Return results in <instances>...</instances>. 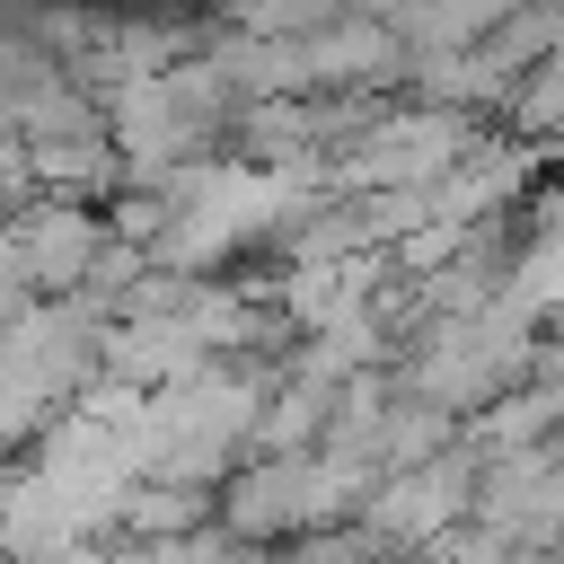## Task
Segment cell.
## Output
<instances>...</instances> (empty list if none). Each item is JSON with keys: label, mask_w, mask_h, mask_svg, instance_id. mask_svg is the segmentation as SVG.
<instances>
[{"label": "cell", "mask_w": 564, "mask_h": 564, "mask_svg": "<svg viewBox=\"0 0 564 564\" xmlns=\"http://www.w3.org/2000/svg\"><path fill=\"white\" fill-rule=\"evenodd\" d=\"M476 511V494H467V458H423V467H397L370 502H361V520H370V538L379 546H441L458 520Z\"/></svg>", "instance_id": "obj_1"}, {"label": "cell", "mask_w": 564, "mask_h": 564, "mask_svg": "<svg viewBox=\"0 0 564 564\" xmlns=\"http://www.w3.org/2000/svg\"><path fill=\"white\" fill-rule=\"evenodd\" d=\"M9 247L26 256V282H35V291H70V282L97 273L106 220H97L88 203H35L26 220H9Z\"/></svg>", "instance_id": "obj_2"}]
</instances>
